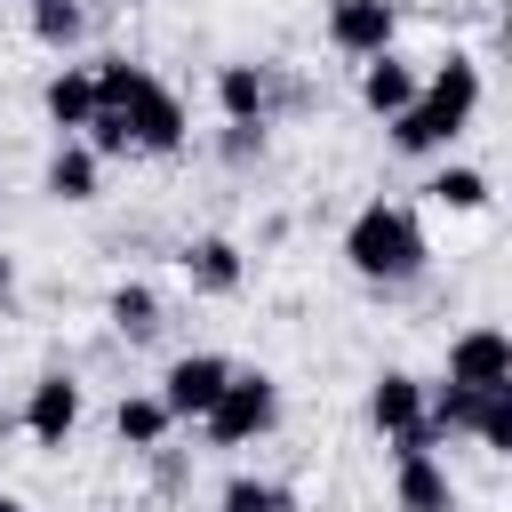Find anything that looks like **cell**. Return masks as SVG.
<instances>
[{
	"label": "cell",
	"instance_id": "obj_1",
	"mask_svg": "<svg viewBox=\"0 0 512 512\" xmlns=\"http://www.w3.org/2000/svg\"><path fill=\"white\" fill-rule=\"evenodd\" d=\"M480 96H488V64H480L472 48H448V56H432L416 104L384 120V144H392L400 160H440V152L480 120Z\"/></svg>",
	"mask_w": 512,
	"mask_h": 512
},
{
	"label": "cell",
	"instance_id": "obj_2",
	"mask_svg": "<svg viewBox=\"0 0 512 512\" xmlns=\"http://www.w3.org/2000/svg\"><path fill=\"white\" fill-rule=\"evenodd\" d=\"M344 264H352V280H368V288H408V280H424L432 272V232H424V208H408V200H360L352 208V224H344Z\"/></svg>",
	"mask_w": 512,
	"mask_h": 512
},
{
	"label": "cell",
	"instance_id": "obj_3",
	"mask_svg": "<svg viewBox=\"0 0 512 512\" xmlns=\"http://www.w3.org/2000/svg\"><path fill=\"white\" fill-rule=\"evenodd\" d=\"M88 72H96V104H112V112L128 120V144H136V152H184L192 112H184V96H176V88H168L152 64L96 56Z\"/></svg>",
	"mask_w": 512,
	"mask_h": 512
},
{
	"label": "cell",
	"instance_id": "obj_4",
	"mask_svg": "<svg viewBox=\"0 0 512 512\" xmlns=\"http://www.w3.org/2000/svg\"><path fill=\"white\" fill-rule=\"evenodd\" d=\"M280 376L272 368H232L224 376V392L208 400V416H200V432H208V448H256V440H272L280 432Z\"/></svg>",
	"mask_w": 512,
	"mask_h": 512
},
{
	"label": "cell",
	"instance_id": "obj_5",
	"mask_svg": "<svg viewBox=\"0 0 512 512\" xmlns=\"http://www.w3.org/2000/svg\"><path fill=\"white\" fill-rule=\"evenodd\" d=\"M208 96H216L224 120H256V128H272L280 104H304V80H288L280 64H256V56H224L216 80H208Z\"/></svg>",
	"mask_w": 512,
	"mask_h": 512
},
{
	"label": "cell",
	"instance_id": "obj_6",
	"mask_svg": "<svg viewBox=\"0 0 512 512\" xmlns=\"http://www.w3.org/2000/svg\"><path fill=\"white\" fill-rule=\"evenodd\" d=\"M80 416H88V392H80V376H72V368H40V376L24 384L16 424H24V440H32V448H64V440L80 432Z\"/></svg>",
	"mask_w": 512,
	"mask_h": 512
},
{
	"label": "cell",
	"instance_id": "obj_7",
	"mask_svg": "<svg viewBox=\"0 0 512 512\" xmlns=\"http://www.w3.org/2000/svg\"><path fill=\"white\" fill-rule=\"evenodd\" d=\"M320 40L336 56H352V64L384 56V48H400V0H328L320 8Z\"/></svg>",
	"mask_w": 512,
	"mask_h": 512
},
{
	"label": "cell",
	"instance_id": "obj_8",
	"mask_svg": "<svg viewBox=\"0 0 512 512\" xmlns=\"http://www.w3.org/2000/svg\"><path fill=\"white\" fill-rule=\"evenodd\" d=\"M448 384H464V392H496V384H512V336L496 328V320H464L456 336H448V368H440Z\"/></svg>",
	"mask_w": 512,
	"mask_h": 512
},
{
	"label": "cell",
	"instance_id": "obj_9",
	"mask_svg": "<svg viewBox=\"0 0 512 512\" xmlns=\"http://www.w3.org/2000/svg\"><path fill=\"white\" fill-rule=\"evenodd\" d=\"M224 376H232V360H224V352H176V360L160 368V384H152V392L168 400V416H176V424H200V416H208V400L224 392Z\"/></svg>",
	"mask_w": 512,
	"mask_h": 512
},
{
	"label": "cell",
	"instance_id": "obj_10",
	"mask_svg": "<svg viewBox=\"0 0 512 512\" xmlns=\"http://www.w3.org/2000/svg\"><path fill=\"white\" fill-rule=\"evenodd\" d=\"M176 264H184L192 296H240V288H248V248L224 240V232H192V240L176 248Z\"/></svg>",
	"mask_w": 512,
	"mask_h": 512
},
{
	"label": "cell",
	"instance_id": "obj_11",
	"mask_svg": "<svg viewBox=\"0 0 512 512\" xmlns=\"http://www.w3.org/2000/svg\"><path fill=\"white\" fill-rule=\"evenodd\" d=\"M416 88H424V64H416V56H400V48H384V56H368V64H360V112H368V120L408 112V104H416Z\"/></svg>",
	"mask_w": 512,
	"mask_h": 512
},
{
	"label": "cell",
	"instance_id": "obj_12",
	"mask_svg": "<svg viewBox=\"0 0 512 512\" xmlns=\"http://www.w3.org/2000/svg\"><path fill=\"white\" fill-rule=\"evenodd\" d=\"M368 424H376L384 448H392L400 432H416V424H424V376H416V368H376V384H368Z\"/></svg>",
	"mask_w": 512,
	"mask_h": 512
},
{
	"label": "cell",
	"instance_id": "obj_13",
	"mask_svg": "<svg viewBox=\"0 0 512 512\" xmlns=\"http://www.w3.org/2000/svg\"><path fill=\"white\" fill-rule=\"evenodd\" d=\"M40 192L64 200V208H88V200L104 192V160H96L80 136H56V152H48V168H40Z\"/></svg>",
	"mask_w": 512,
	"mask_h": 512
},
{
	"label": "cell",
	"instance_id": "obj_14",
	"mask_svg": "<svg viewBox=\"0 0 512 512\" xmlns=\"http://www.w3.org/2000/svg\"><path fill=\"white\" fill-rule=\"evenodd\" d=\"M112 440L128 448V456H152V448H168L176 440V416H168V400L144 384V392H120L112 400Z\"/></svg>",
	"mask_w": 512,
	"mask_h": 512
},
{
	"label": "cell",
	"instance_id": "obj_15",
	"mask_svg": "<svg viewBox=\"0 0 512 512\" xmlns=\"http://www.w3.org/2000/svg\"><path fill=\"white\" fill-rule=\"evenodd\" d=\"M104 328H112L120 344H152V336L168 328L160 288H152V280H112V296H104Z\"/></svg>",
	"mask_w": 512,
	"mask_h": 512
},
{
	"label": "cell",
	"instance_id": "obj_16",
	"mask_svg": "<svg viewBox=\"0 0 512 512\" xmlns=\"http://www.w3.org/2000/svg\"><path fill=\"white\" fill-rule=\"evenodd\" d=\"M392 512H456V480L440 456H392Z\"/></svg>",
	"mask_w": 512,
	"mask_h": 512
},
{
	"label": "cell",
	"instance_id": "obj_17",
	"mask_svg": "<svg viewBox=\"0 0 512 512\" xmlns=\"http://www.w3.org/2000/svg\"><path fill=\"white\" fill-rule=\"evenodd\" d=\"M40 112H48L56 136H80L88 112H96V72H88V64H56V72L40 80Z\"/></svg>",
	"mask_w": 512,
	"mask_h": 512
},
{
	"label": "cell",
	"instance_id": "obj_18",
	"mask_svg": "<svg viewBox=\"0 0 512 512\" xmlns=\"http://www.w3.org/2000/svg\"><path fill=\"white\" fill-rule=\"evenodd\" d=\"M424 200H432V208H448V216H480V208L496 200V184H488V168H472V160H448V152H440V168L424 176Z\"/></svg>",
	"mask_w": 512,
	"mask_h": 512
},
{
	"label": "cell",
	"instance_id": "obj_19",
	"mask_svg": "<svg viewBox=\"0 0 512 512\" xmlns=\"http://www.w3.org/2000/svg\"><path fill=\"white\" fill-rule=\"evenodd\" d=\"M24 24H32V40L56 48V56H72V48L88 40V8H80V0H24Z\"/></svg>",
	"mask_w": 512,
	"mask_h": 512
},
{
	"label": "cell",
	"instance_id": "obj_20",
	"mask_svg": "<svg viewBox=\"0 0 512 512\" xmlns=\"http://www.w3.org/2000/svg\"><path fill=\"white\" fill-rule=\"evenodd\" d=\"M216 504H224V512H304L296 488H288V480H264V472H232Z\"/></svg>",
	"mask_w": 512,
	"mask_h": 512
},
{
	"label": "cell",
	"instance_id": "obj_21",
	"mask_svg": "<svg viewBox=\"0 0 512 512\" xmlns=\"http://www.w3.org/2000/svg\"><path fill=\"white\" fill-rule=\"evenodd\" d=\"M464 440H480V456H512V384L472 400V432Z\"/></svg>",
	"mask_w": 512,
	"mask_h": 512
},
{
	"label": "cell",
	"instance_id": "obj_22",
	"mask_svg": "<svg viewBox=\"0 0 512 512\" xmlns=\"http://www.w3.org/2000/svg\"><path fill=\"white\" fill-rule=\"evenodd\" d=\"M472 400H480V392H464V384L440 376V384H424V424H432L440 440H456V432H472Z\"/></svg>",
	"mask_w": 512,
	"mask_h": 512
},
{
	"label": "cell",
	"instance_id": "obj_23",
	"mask_svg": "<svg viewBox=\"0 0 512 512\" xmlns=\"http://www.w3.org/2000/svg\"><path fill=\"white\" fill-rule=\"evenodd\" d=\"M264 152H272V136H264L256 120H224V128H216V160H224V168H256Z\"/></svg>",
	"mask_w": 512,
	"mask_h": 512
},
{
	"label": "cell",
	"instance_id": "obj_24",
	"mask_svg": "<svg viewBox=\"0 0 512 512\" xmlns=\"http://www.w3.org/2000/svg\"><path fill=\"white\" fill-rule=\"evenodd\" d=\"M16 304H24V272H16V256L0 248V320H8Z\"/></svg>",
	"mask_w": 512,
	"mask_h": 512
},
{
	"label": "cell",
	"instance_id": "obj_25",
	"mask_svg": "<svg viewBox=\"0 0 512 512\" xmlns=\"http://www.w3.org/2000/svg\"><path fill=\"white\" fill-rule=\"evenodd\" d=\"M0 512H32V504H24V496H8V488H0Z\"/></svg>",
	"mask_w": 512,
	"mask_h": 512
},
{
	"label": "cell",
	"instance_id": "obj_26",
	"mask_svg": "<svg viewBox=\"0 0 512 512\" xmlns=\"http://www.w3.org/2000/svg\"><path fill=\"white\" fill-rule=\"evenodd\" d=\"M120 8H144V0H120Z\"/></svg>",
	"mask_w": 512,
	"mask_h": 512
},
{
	"label": "cell",
	"instance_id": "obj_27",
	"mask_svg": "<svg viewBox=\"0 0 512 512\" xmlns=\"http://www.w3.org/2000/svg\"><path fill=\"white\" fill-rule=\"evenodd\" d=\"M216 512H224V504H216Z\"/></svg>",
	"mask_w": 512,
	"mask_h": 512
}]
</instances>
